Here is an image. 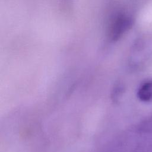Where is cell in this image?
Segmentation results:
<instances>
[{
  "label": "cell",
  "mask_w": 152,
  "mask_h": 152,
  "mask_svg": "<svg viewBox=\"0 0 152 152\" xmlns=\"http://www.w3.org/2000/svg\"><path fill=\"white\" fill-rule=\"evenodd\" d=\"M138 99L144 102L152 100V80H148L143 83L137 91Z\"/></svg>",
  "instance_id": "6da1fadb"
}]
</instances>
